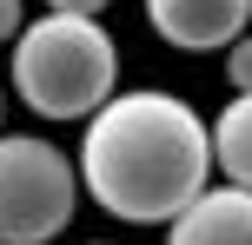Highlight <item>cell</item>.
<instances>
[{
    "label": "cell",
    "mask_w": 252,
    "mask_h": 245,
    "mask_svg": "<svg viewBox=\"0 0 252 245\" xmlns=\"http://www.w3.org/2000/svg\"><path fill=\"white\" fill-rule=\"evenodd\" d=\"M53 13H106V0H47Z\"/></svg>",
    "instance_id": "9"
},
{
    "label": "cell",
    "mask_w": 252,
    "mask_h": 245,
    "mask_svg": "<svg viewBox=\"0 0 252 245\" xmlns=\"http://www.w3.org/2000/svg\"><path fill=\"white\" fill-rule=\"evenodd\" d=\"M226 80H232V93H252V33H239L226 47Z\"/></svg>",
    "instance_id": "7"
},
{
    "label": "cell",
    "mask_w": 252,
    "mask_h": 245,
    "mask_svg": "<svg viewBox=\"0 0 252 245\" xmlns=\"http://www.w3.org/2000/svg\"><path fill=\"white\" fill-rule=\"evenodd\" d=\"M213 166L232 186H252V93H232L213 113Z\"/></svg>",
    "instance_id": "6"
},
{
    "label": "cell",
    "mask_w": 252,
    "mask_h": 245,
    "mask_svg": "<svg viewBox=\"0 0 252 245\" xmlns=\"http://www.w3.org/2000/svg\"><path fill=\"white\" fill-rule=\"evenodd\" d=\"M80 166L53 139L0 133V245H53L73 225Z\"/></svg>",
    "instance_id": "3"
},
{
    "label": "cell",
    "mask_w": 252,
    "mask_h": 245,
    "mask_svg": "<svg viewBox=\"0 0 252 245\" xmlns=\"http://www.w3.org/2000/svg\"><path fill=\"white\" fill-rule=\"evenodd\" d=\"M27 27V13H20V0H0V40H13Z\"/></svg>",
    "instance_id": "8"
},
{
    "label": "cell",
    "mask_w": 252,
    "mask_h": 245,
    "mask_svg": "<svg viewBox=\"0 0 252 245\" xmlns=\"http://www.w3.org/2000/svg\"><path fill=\"white\" fill-rule=\"evenodd\" d=\"M166 245H252V186H199L166 219Z\"/></svg>",
    "instance_id": "5"
},
{
    "label": "cell",
    "mask_w": 252,
    "mask_h": 245,
    "mask_svg": "<svg viewBox=\"0 0 252 245\" xmlns=\"http://www.w3.org/2000/svg\"><path fill=\"white\" fill-rule=\"evenodd\" d=\"M0 113H7V100H0Z\"/></svg>",
    "instance_id": "10"
},
{
    "label": "cell",
    "mask_w": 252,
    "mask_h": 245,
    "mask_svg": "<svg viewBox=\"0 0 252 245\" xmlns=\"http://www.w3.org/2000/svg\"><path fill=\"white\" fill-rule=\"evenodd\" d=\"M246 20L252 0H146V27L179 53H226Z\"/></svg>",
    "instance_id": "4"
},
{
    "label": "cell",
    "mask_w": 252,
    "mask_h": 245,
    "mask_svg": "<svg viewBox=\"0 0 252 245\" xmlns=\"http://www.w3.org/2000/svg\"><path fill=\"white\" fill-rule=\"evenodd\" d=\"M73 166L106 219L166 225L199 186H213V126L179 93H159V86L120 93L113 86L87 113Z\"/></svg>",
    "instance_id": "1"
},
{
    "label": "cell",
    "mask_w": 252,
    "mask_h": 245,
    "mask_svg": "<svg viewBox=\"0 0 252 245\" xmlns=\"http://www.w3.org/2000/svg\"><path fill=\"white\" fill-rule=\"evenodd\" d=\"M120 86V47L100 13H40L13 33V100L33 119H87Z\"/></svg>",
    "instance_id": "2"
},
{
    "label": "cell",
    "mask_w": 252,
    "mask_h": 245,
    "mask_svg": "<svg viewBox=\"0 0 252 245\" xmlns=\"http://www.w3.org/2000/svg\"><path fill=\"white\" fill-rule=\"evenodd\" d=\"M93 245H106V239H93Z\"/></svg>",
    "instance_id": "11"
}]
</instances>
